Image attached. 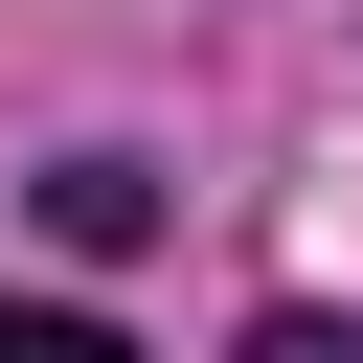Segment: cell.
Here are the masks:
<instances>
[{"instance_id":"1","label":"cell","mask_w":363,"mask_h":363,"mask_svg":"<svg viewBox=\"0 0 363 363\" xmlns=\"http://www.w3.org/2000/svg\"><path fill=\"white\" fill-rule=\"evenodd\" d=\"M45 227H68V250H136L159 182H136V159H45Z\"/></svg>"},{"instance_id":"2","label":"cell","mask_w":363,"mask_h":363,"mask_svg":"<svg viewBox=\"0 0 363 363\" xmlns=\"http://www.w3.org/2000/svg\"><path fill=\"white\" fill-rule=\"evenodd\" d=\"M0 363H136L113 318H68V295H0Z\"/></svg>"},{"instance_id":"3","label":"cell","mask_w":363,"mask_h":363,"mask_svg":"<svg viewBox=\"0 0 363 363\" xmlns=\"http://www.w3.org/2000/svg\"><path fill=\"white\" fill-rule=\"evenodd\" d=\"M250 363H363V318H272V340H250Z\"/></svg>"}]
</instances>
